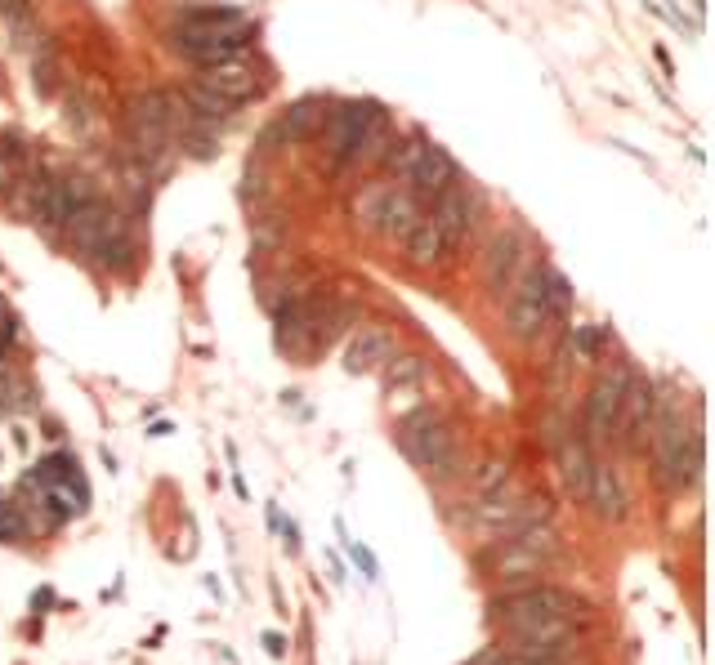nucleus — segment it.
I'll list each match as a JSON object with an SVG mask.
<instances>
[{
  "label": "nucleus",
  "instance_id": "0eeeda50",
  "mask_svg": "<svg viewBox=\"0 0 715 665\" xmlns=\"http://www.w3.org/2000/svg\"><path fill=\"white\" fill-rule=\"evenodd\" d=\"M251 27V18L242 14L237 5H197L184 9L170 27V41H211V36H228V32H242Z\"/></svg>",
  "mask_w": 715,
  "mask_h": 665
},
{
  "label": "nucleus",
  "instance_id": "5701e85b",
  "mask_svg": "<svg viewBox=\"0 0 715 665\" xmlns=\"http://www.w3.org/2000/svg\"><path fill=\"white\" fill-rule=\"evenodd\" d=\"M425 148H429L425 134H407V139H394V143H389V152H385V166L394 170L398 179H407V175L416 170V161L425 157Z\"/></svg>",
  "mask_w": 715,
  "mask_h": 665
},
{
  "label": "nucleus",
  "instance_id": "6e6552de",
  "mask_svg": "<svg viewBox=\"0 0 715 665\" xmlns=\"http://www.w3.org/2000/svg\"><path fill=\"white\" fill-rule=\"evenodd\" d=\"M474 210H479V201H474V192L461 188V183H447V188L434 197V210H429V219H434V228L443 233L447 250H456V246L465 242V237H470Z\"/></svg>",
  "mask_w": 715,
  "mask_h": 665
},
{
  "label": "nucleus",
  "instance_id": "c756f323",
  "mask_svg": "<svg viewBox=\"0 0 715 665\" xmlns=\"http://www.w3.org/2000/svg\"><path fill=\"white\" fill-rule=\"evenodd\" d=\"M572 371H577V353H572V344H568V335H564V340H559V349H555V358H550V384H564Z\"/></svg>",
  "mask_w": 715,
  "mask_h": 665
},
{
  "label": "nucleus",
  "instance_id": "393cba45",
  "mask_svg": "<svg viewBox=\"0 0 715 665\" xmlns=\"http://www.w3.org/2000/svg\"><path fill=\"white\" fill-rule=\"evenodd\" d=\"M568 344H572V353H577V362H599V353H604V344H608V331L595 322H577L568 331Z\"/></svg>",
  "mask_w": 715,
  "mask_h": 665
},
{
  "label": "nucleus",
  "instance_id": "f257e3e1",
  "mask_svg": "<svg viewBox=\"0 0 715 665\" xmlns=\"http://www.w3.org/2000/svg\"><path fill=\"white\" fill-rule=\"evenodd\" d=\"M398 447L407 451V460L412 465H421L434 483H452V478L465 474V456L461 447H456V433L452 424H447L438 411H412V416L403 420V429H398Z\"/></svg>",
  "mask_w": 715,
  "mask_h": 665
},
{
  "label": "nucleus",
  "instance_id": "f704fd0d",
  "mask_svg": "<svg viewBox=\"0 0 715 665\" xmlns=\"http://www.w3.org/2000/svg\"><path fill=\"white\" fill-rule=\"evenodd\" d=\"M282 536H286V549H291V554H300V527L286 523V527H282Z\"/></svg>",
  "mask_w": 715,
  "mask_h": 665
},
{
  "label": "nucleus",
  "instance_id": "a211bd4d",
  "mask_svg": "<svg viewBox=\"0 0 715 665\" xmlns=\"http://www.w3.org/2000/svg\"><path fill=\"white\" fill-rule=\"evenodd\" d=\"M90 259H99L108 273H126L130 264H135V237H130V224H126V215H112V224H108V233H103V242L94 246V255Z\"/></svg>",
  "mask_w": 715,
  "mask_h": 665
},
{
  "label": "nucleus",
  "instance_id": "bb28decb",
  "mask_svg": "<svg viewBox=\"0 0 715 665\" xmlns=\"http://www.w3.org/2000/svg\"><path fill=\"white\" fill-rule=\"evenodd\" d=\"M32 85H36V94H54V90H59V59H54V45H41V50H36Z\"/></svg>",
  "mask_w": 715,
  "mask_h": 665
},
{
  "label": "nucleus",
  "instance_id": "2f4dec72",
  "mask_svg": "<svg viewBox=\"0 0 715 665\" xmlns=\"http://www.w3.org/2000/svg\"><path fill=\"white\" fill-rule=\"evenodd\" d=\"M349 554H354V563L362 567V576H367V581H376V576H380V563H376V554H371L367 545H349Z\"/></svg>",
  "mask_w": 715,
  "mask_h": 665
},
{
  "label": "nucleus",
  "instance_id": "39448f33",
  "mask_svg": "<svg viewBox=\"0 0 715 665\" xmlns=\"http://www.w3.org/2000/svg\"><path fill=\"white\" fill-rule=\"evenodd\" d=\"M653 411H657V389L640 375H631L622 393V407H617V424H613V438H622L626 451H644L648 447V433H653Z\"/></svg>",
  "mask_w": 715,
  "mask_h": 665
},
{
  "label": "nucleus",
  "instance_id": "7c9ffc66",
  "mask_svg": "<svg viewBox=\"0 0 715 665\" xmlns=\"http://www.w3.org/2000/svg\"><path fill=\"white\" fill-rule=\"evenodd\" d=\"M18 183V161H14V148H0V192H9Z\"/></svg>",
  "mask_w": 715,
  "mask_h": 665
},
{
  "label": "nucleus",
  "instance_id": "cd10ccee",
  "mask_svg": "<svg viewBox=\"0 0 715 665\" xmlns=\"http://www.w3.org/2000/svg\"><path fill=\"white\" fill-rule=\"evenodd\" d=\"M99 108H94V103L90 99H85V94L81 90H72L68 94V125H72V130L76 134H94V130H99Z\"/></svg>",
  "mask_w": 715,
  "mask_h": 665
},
{
  "label": "nucleus",
  "instance_id": "4be33fe9",
  "mask_svg": "<svg viewBox=\"0 0 715 665\" xmlns=\"http://www.w3.org/2000/svg\"><path fill=\"white\" fill-rule=\"evenodd\" d=\"M184 108H188V125L193 121H206V125H224V121H233V112H237V103H228V99H219V94L211 90H202V85H188L184 94Z\"/></svg>",
  "mask_w": 715,
  "mask_h": 665
},
{
  "label": "nucleus",
  "instance_id": "c9c22d12",
  "mask_svg": "<svg viewBox=\"0 0 715 665\" xmlns=\"http://www.w3.org/2000/svg\"><path fill=\"white\" fill-rule=\"evenodd\" d=\"M50 603H54V590H50V585L32 594V612H41V607H50Z\"/></svg>",
  "mask_w": 715,
  "mask_h": 665
},
{
  "label": "nucleus",
  "instance_id": "a878e982",
  "mask_svg": "<svg viewBox=\"0 0 715 665\" xmlns=\"http://www.w3.org/2000/svg\"><path fill=\"white\" fill-rule=\"evenodd\" d=\"M510 483V460L505 456H488L479 469H474V496H492L497 487Z\"/></svg>",
  "mask_w": 715,
  "mask_h": 665
},
{
  "label": "nucleus",
  "instance_id": "dca6fc26",
  "mask_svg": "<svg viewBox=\"0 0 715 665\" xmlns=\"http://www.w3.org/2000/svg\"><path fill=\"white\" fill-rule=\"evenodd\" d=\"M514 268H519V237L497 233L488 246V255H483V286H488V295H505Z\"/></svg>",
  "mask_w": 715,
  "mask_h": 665
},
{
  "label": "nucleus",
  "instance_id": "72a5a7b5",
  "mask_svg": "<svg viewBox=\"0 0 715 665\" xmlns=\"http://www.w3.org/2000/svg\"><path fill=\"white\" fill-rule=\"evenodd\" d=\"M264 648H269V657H286V639H282V634H264Z\"/></svg>",
  "mask_w": 715,
  "mask_h": 665
},
{
  "label": "nucleus",
  "instance_id": "f8f14e48",
  "mask_svg": "<svg viewBox=\"0 0 715 665\" xmlns=\"http://www.w3.org/2000/svg\"><path fill=\"white\" fill-rule=\"evenodd\" d=\"M251 27H242V32H228V36H211V41H170V50L175 54H184L188 63H197V67H215V63H233V59H242L246 50H251Z\"/></svg>",
  "mask_w": 715,
  "mask_h": 665
},
{
  "label": "nucleus",
  "instance_id": "4468645a",
  "mask_svg": "<svg viewBox=\"0 0 715 665\" xmlns=\"http://www.w3.org/2000/svg\"><path fill=\"white\" fill-rule=\"evenodd\" d=\"M389 358H394V335H389L385 326H358V335L349 340V349H345V366L354 375L380 371Z\"/></svg>",
  "mask_w": 715,
  "mask_h": 665
},
{
  "label": "nucleus",
  "instance_id": "aec40b11",
  "mask_svg": "<svg viewBox=\"0 0 715 665\" xmlns=\"http://www.w3.org/2000/svg\"><path fill=\"white\" fill-rule=\"evenodd\" d=\"M403 246H407V264H416V268H434L447 259V242H443V233L434 228L429 215H421V224L403 237Z\"/></svg>",
  "mask_w": 715,
  "mask_h": 665
},
{
  "label": "nucleus",
  "instance_id": "423d86ee",
  "mask_svg": "<svg viewBox=\"0 0 715 665\" xmlns=\"http://www.w3.org/2000/svg\"><path fill=\"white\" fill-rule=\"evenodd\" d=\"M631 384V366L617 362L613 371H604L595 380L586 398V442H608L613 438V424H617V407H622V393Z\"/></svg>",
  "mask_w": 715,
  "mask_h": 665
},
{
  "label": "nucleus",
  "instance_id": "f3484780",
  "mask_svg": "<svg viewBox=\"0 0 715 665\" xmlns=\"http://www.w3.org/2000/svg\"><path fill=\"white\" fill-rule=\"evenodd\" d=\"M322 125H327V103L322 99H300L295 108L282 112V121L273 125V134L286 139V143H304V139H313Z\"/></svg>",
  "mask_w": 715,
  "mask_h": 665
},
{
  "label": "nucleus",
  "instance_id": "c85d7f7f",
  "mask_svg": "<svg viewBox=\"0 0 715 665\" xmlns=\"http://www.w3.org/2000/svg\"><path fill=\"white\" fill-rule=\"evenodd\" d=\"M546 304H550V322H564L568 308H572V282L559 273V268H550V295H546Z\"/></svg>",
  "mask_w": 715,
  "mask_h": 665
},
{
  "label": "nucleus",
  "instance_id": "2eb2a0df",
  "mask_svg": "<svg viewBox=\"0 0 715 665\" xmlns=\"http://www.w3.org/2000/svg\"><path fill=\"white\" fill-rule=\"evenodd\" d=\"M112 215H117V210H112V206H103L99 197H94V201H85L81 210H72V219H68L63 228H68V237H72V250H76V255H85V259L94 255V246H99V242H103V233H108Z\"/></svg>",
  "mask_w": 715,
  "mask_h": 665
},
{
  "label": "nucleus",
  "instance_id": "473e14b6",
  "mask_svg": "<svg viewBox=\"0 0 715 665\" xmlns=\"http://www.w3.org/2000/svg\"><path fill=\"white\" fill-rule=\"evenodd\" d=\"M0 18H9V23L32 18V0H0Z\"/></svg>",
  "mask_w": 715,
  "mask_h": 665
},
{
  "label": "nucleus",
  "instance_id": "9b49d317",
  "mask_svg": "<svg viewBox=\"0 0 715 665\" xmlns=\"http://www.w3.org/2000/svg\"><path fill=\"white\" fill-rule=\"evenodd\" d=\"M380 389H385L389 407L416 402V393L425 389V358H416V353H394V358L380 366Z\"/></svg>",
  "mask_w": 715,
  "mask_h": 665
},
{
  "label": "nucleus",
  "instance_id": "412c9836",
  "mask_svg": "<svg viewBox=\"0 0 715 665\" xmlns=\"http://www.w3.org/2000/svg\"><path fill=\"white\" fill-rule=\"evenodd\" d=\"M421 224V201L412 197V192H389V201H385V215H380V228L376 233H385V237H394V242H403L412 228Z\"/></svg>",
  "mask_w": 715,
  "mask_h": 665
},
{
  "label": "nucleus",
  "instance_id": "f03ea898",
  "mask_svg": "<svg viewBox=\"0 0 715 665\" xmlns=\"http://www.w3.org/2000/svg\"><path fill=\"white\" fill-rule=\"evenodd\" d=\"M488 607H492V621H501L505 630L519 621H532V616H586L590 612L577 594L559 590V585H541V581L510 585V590L497 594Z\"/></svg>",
  "mask_w": 715,
  "mask_h": 665
},
{
  "label": "nucleus",
  "instance_id": "9d476101",
  "mask_svg": "<svg viewBox=\"0 0 715 665\" xmlns=\"http://www.w3.org/2000/svg\"><path fill=\"white\" fill-rule=\"evenodd\" d=\"M197 85H202V90H211V94H219V99L237 103V108H242V103H251L255 94H260V76H255L242 59L202 67V72H197Z\"/></svg>",
  "mask_w": 715,
  "mask_h": 665
},
{
  "label": "nucleus",
  "instance_id": "7ed1b4c3",
  "mask_svg": "<svg viewBox=\"0 0 715 665\" xmlns=\"http://www.w3.org/2000/svg\"><path fill=\"white\" fill-rule=\"evenodd\" d=\"M550 268H532V273H523V282L510 291V304H505V326H510L514 340L532 344L541 331L550 326Z\"/></svg>",
  "mask_w": 715,
  "mask_h": 665
},
{
  "label": "nucleus",
  "instance_id": "ddd939ff",
  "mask_svg": "<svg viewBox=\"0 0 715 665\" xmlns=\"http://www.w3.org/2000/svg\"><path fill=\"white\" fill-rule=\"evenodd\" d=\"M407 183H412L416 201H434L447 183H456V157L447 148H438V143H429L425 157L416 161V170L407 175Z\"/></svg>",
  "mask_w": 715,
  "mask_h": 665
},
{
  "label": "nucleus",
  "instance_id": "1a4fd4ad",
  "mask_svg": "<svg viewBox=\"0 0 715 665\" xmlns=\"http://www.w3.org/2000/svg\"><path fill=\"white\" fill-rule=\"evenodd\" d=\"M555 460H559V478H564V491L572 500L586 505L590 483H595V456H590V442L568 433V438L555 442Z\"/></svg>",
  "mask_w": 715,
  "mask_h": 665
},
{
  "label": "nucleus",
  "instance_id": "20e7f679",
  "mask_svg": "<svg viewBox=\"0 0 715 665\" xmlns=\"http://www.w3.org/2000/svg\"><path fill=\"white\" fill-rule=\"evenodd\" d=\"M385 117V112L376 108V103H345V108H336L327 117V157L331 166H349V161L358 157V148L367 143V134L376 130V121Z\"/></svg>",
  "mask_w": 715,
  "mask_h": 665
},
{
  "label": "nucleus",
  "instance_id": "6ab92c4d",
  "mask_svg": "<svg viewBox=\"0 0 715 665\" xmlns=\"http://www.w3.org/2000/svg\"><path fill=\"white\" fill-rule=\"evenodd\" d=\"M586 505L595 509L604 523H622L626 518V491H622V478L613 474V469H599L595 465V483H590V496Z\"/></svg>",
  "mask_w": 715,
  "mask_h": 665
},
{
  "label": "nucleus",
  "instance_id": "b1692460",
  "mask_svg": "<svg viewBox=\"0 0 715 665\" xmlns=\"http://www.w3.org/2000/svg\"><path fill=\"white\" fill-rule=\"evenodd\" d=\"M389 183H367V188L354 197V219L362 228H380V215H385V201H389Z\"/></svg>",
  "mask_w": 715,
  "mask_h": 665
}]
</instances>
